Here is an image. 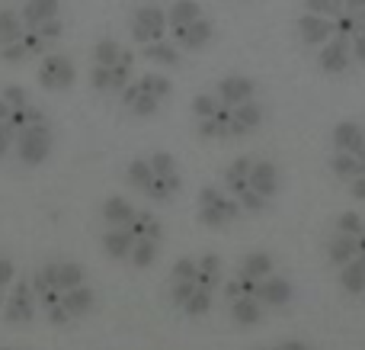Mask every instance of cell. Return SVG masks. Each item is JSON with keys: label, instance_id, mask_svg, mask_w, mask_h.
<instances>
[{"label": "cell", "instance_id": "obj_1", "mask_svg": "<svg viewBox=\"0 0 365 350\" xmlns=\"http://www.w3.org/2000/svg\"><path fill=\"white\" fill-rule=\"evenodd\" d=\"M38 312L36 293H32L29 280H16L4 299V321L6 325H29Z\"/></svg>", "mask_w": 365, "mask_h": 350}, {"label": "cell", "instance_id": "obj_2", "mask_svg": "<svg viewBox=\"0 0 365 350\" xmlns=\"http://www.w3.org/2000/svg\"><path fill=\"white\" fill-rule=\"evenodd\" d=\"M170 29L167 26V13L160 6H138L132 16V36L135 42L145 49L151 42H164V32Z\"/></svg>", "mask_w": 365, "mask_h": 350}, {"label": "cell", "instance_id": "obj_3", "mask_svg": "<svg viewBox=\"0 0 365 350\" xmlns=\"http://www.w3.org/2000/svg\"><path fill=\"white\" fill-rule=\"evenodd\" d=\"M16 151H19V161L23 164H42L51 151V129L48 122L42 126H29L16 135Z\"/></svg>", "mask_w": 365, "mask_h": 350}, {"label": "cell", "instance_id": "obj_4", "mask_svg": "<svg viewBox=\"0 0 365 350\" xmlns=\"http://www.w3.org/2000/svg\"><path fill=\"white\" fill-rule=\"evenodd\" d=\"M38 84L45 90H68L74 84V64L64 55H45L38 64Z\"/></svg>", "mask_w": 365, "mask_h": 350}, {"label": "cell", "instance_id": "obj_5", "mask_svg": "<svg viewBox=\"0 0 365 350\" xmlns=\"http://www.w3.org/2000/svg\"><path fill=\"white\" fill-rule=\"evenodd\" d=\"M253 94H257V84H253L250 77L231 74V77H221V81H218V94H215V96H218L221 106L234 109V106H240V103H250Z\"/></svg>", "mask_w": 365, "mask_h": 350}, {"label": "cell", "instance_id": "obj_6", "mask_svg": "<svg viewBox=\"0 0 365 350\" xmlns=\"http://www.w3.org/2000/svg\"><path fill=\"white\" fill-rule=\"evenodd\" d=\"M334 148L343 154H353V158L365 161V129L353 119H343L334 126Z\"/></svg>", "mask_w": 365, "mask_h": 350}, {"label": "cell", "instance_id": "obj_7", "mask_svg": "<svg viewBox=\"0 0 365 350\" xmlns=\"http://www.w3.org/2000/svg\"><path fill=\"white\" fill-rule=\"evenodd\" d=\"M257 302L263 309H282L292 302V283L285 276H266L257 283Z\"/></svg>", "mask_w": 365, "mask_h": 350}, {"label": "cell", "instance_id": "obj_8", "mask_svg": "<svg viewBox=\"0 0 365 350\" xmlns=\"http://www.w3.org/2000/svg\"><path fill=\"white\" fill-rule=\"evenodd\" d=\"M247 190L259 193L263 199H272L279 193V167L272 161H253V171L247 177Z\"/></svg>", "mask_w": 365, "mask_h": 350}, {"label": "cell", "instance_id": "obj_9", "mask_svg": "<svg viewBox=\"0 0 365 350\" xmlns=\"http://www.w3.org/2000/svg\"><path fill=\"white\" fill-rule=\"evenodd\" d=\"M317 64L327 74H343L349 64V42L346 36H334L327 45H321V55H317Z\"/></svg>", "mask_w": 365, "mask_h": 350}, {"label": "cell", "instance_id": "obj_10", "mask_svg": "<svg viewBox=\"0 0 365 350\" xmlns=\"http://www.w3.org/2000/svg\"><path fill=\"white\" fill-rule=\"evenodd\" d=\"M173 39H177L180 49L199 51V49H205V45L215 39V23L202 16V19H195L192 26H186V29H173Z\"/></svg>", "mask_w": 365, "mask_h": 350}, {"label": "cell", "instance_id": "obj_11", "mask_svg": "<svg viewBox=\"0 0 365 350\" xmlns=\"http://www.w3.org/2000/svg\"><path fill=\"white\" fill-rule=\"evenodd\" d=\"M298 32H302V42H308V45H327L330 39L336 36V26H334V19H327V16L304 13V16L298 19Z\"/></svg>", "mask_w": 365, "mask_h": 350}, {"label": "cell", "instance_id": "obj_12", "mask_svg": "<svg viewBox=\"0 0 365 350\" xmlns=\"http://www.w3.org/2000/svg\"><path fill=\"white\" fill-rule=\"evenodd\" d=\"M263 122V106H259L257 100L250 103H240V106L231 109V126H227V139H234V135H247L253 132V129Z\"/></svg>", "mask_w": 365, "mask_h": 350}, {"label": "cell", "instance_id": "obj_13", "mask_svg": "<svg viewBox=\"0 0 365 350\" xmlns=\"http://www.w3.org/2000/svg\"><path fill=\"white\" fill-rule=\"evenodd\" d=\"M58 10H61V0H26L19 19L26 29H38L48 19H58Z\"/></svg>", "mask_w": 365, "mask_h": 350}, {"label": "cell", "instance_id": "obj_14", "mask_svg": "<svg viewBox=\"0 0 365 350\" xmlns=\"http://www.w3.org/2000/svg\"><path fill=\"white\" fill-rule=\"evenodd\" d=\"M135 244H138V238L128 229H106V235H103V251H106L113 261H128Z\"/></svg>", "mask_w": 365, "mask_h": 350}, {"label": "cell", "instance_id": "obj_15", "mask_svg": "<svg viewBox=\"0 0 365 350\" xmlns=\"http://www.w3.org/2000/svg\"><path fill=\"white\" fill-rule=\"evenodd\" d=\"M135 216H138V209H135L125 196H109L106 203H103V219H106L109 229H128Z\"/></svg>", "mask_w": 365, "mask_h": 350}, {"label": "cell", "instance_id": "obj_16", "mask_svg": "<svg viewBox=\"0 0 365 350\" xmlns=\"http://www.w3.org/2000/svg\"><path fill=\"white\" fill-rule=\"evenodd\" d=\"M148 164H151V174H154V177L164 180V184L170 186V193L177 196L180 186H182V180H180V171H177V161H173V154H167V151H154L151 158H148Z\"/></svg>", "mask_w": 365, "mask_h": 350}, {"label": "cell", "instance_id": "obj_17", "mask_svg": "<svg viewBox=\"0 0 365 350\" xmlns=\"http://www.w3.org/2000/svg\"><path fill=\"white\" fill-rule=\"evenodd\" d=\"M266 276H272V257L266 254V251H253V254H247L244 261H240L237 267V280H266Z\"/></svg>", "mask_w": 365, "mask_h": 350}, {"label": "cell", "instance_id": "obj_18", "mask_svg": "<svg viewBox=\"0 0 365 350\" xmlns=\"http://www.w3.org/2000/svg\"><path fill=\"white\" fill-rule=\"evenodd\" d=\"M231 319L237 328H253L263 321V306L257 302V296H240L237 302H231Z\"/></svg>", "mask_w": 365, "mask_h": 350}, {"label": "cell", "instance_id": "obj_19", "mask_svg": "<svg viewBox=\"0 0 365 350\" xmlns=\"http://www.w3.org/2000/svg\"><path fill=\"white\" fill-rule=\"evenodd\" d=\"M327 257H330V264H336V267H346L349 261L359 257V238H349V235H340V231H336V238H330Z\"/></svg>", "mask_w": 365, "mask_h": 350}, {"label": "cell", "instance_id": "obj_20", "mask_svg": "<svg viewBox=\"0 0 365 350\" xmlns=\"http://www.w3.org/2000/svg\"><path fill=\"white\" fill-rule=\"evenodd\" d=\"M195 19H202V6L195 0H177V4L167 10V26L170 29H186Z\"/></svg>", "mask_w": 365, "mask_h": 350}, {"label": "cell", "instance_id": "obj_21", "mask_svg": "<svg viewBox=\"0 0 365 350\" xmlns=\"http://www.w3.org/2000/svg\"><path fill=\"white\" fill-rule=\"evenodd\" d=\"M340 286L346 289L349 296L365 293V257H356L346 267H340Z\"/></svg>", "mask_w": 365, "mask_h": 350}, {"label": "cell", "instance_id": "obj_22", "mask_svg": "<svg viewBox=\"0 0 365 350\" xmlns=\"http://www.w3.org/2000/svg\"><path fill=\"white\" fill-rule=\"evenodd\" d=\"M23 32H26V26H23V19H19V13L4 6V10H0V49L13 45V42H23Z\"/></svg>", "mask_w": 365, "mask_h": 350}, {"label": "cell", "instance_id": "obj_23", "mask_svg": "<svg viewBox=\"0 0 365 350\" xmlns=\"http://www.w3.org/2000/svg\"><path fill=\"white\" fill-rule=\"evenodd\" d=\"M128 231H132L135 238H148V241H158V244H160V238H164V225H160L151 212H141V209H138V216L132 219Z\"/></svg>", "mask_w": 365, "mask_h": 350}, {"label": "cell", "instance_id": "obj_24", "mask_svg": "<svg viewBox=\"0 0 365 350\" xmlns=\"http://www.w3.org/2000/svg\"><path fill=\"white\" fill-rule=\"evenodd\" d=\"M145 58L148 61H158V64H167V68H173V64H180V49L173 42H151V45H145Z\"/></svg>", "mask_w": 365, "mask_h": 350}, {"label": "cell", "instance_id": "obj_25", "mask_svg": "<svg viewBox=\"0 0 365 350\" xmlns=\"http://www.w3.org/2000/svg\"><path fill=\"white\" fill-rule=\"evenodd\" d=\"M42 122H45V113H42L38 106H32V103H29V106H23V109H13L10 119H6V126H10L13 132L19 135L23 129H29V126H42Z\"/></svg>", "mask_w": 365, "mask_h": 350}, {"label": "cell", "instance_id": "obj_26", "mask_svg": "<svg viewBox=\"0 0 365 350\" xmlns=\"http://www.w3.org/2000/svg\"><path fill=\"white\" fill-rule=\"evenodd\" d=\"M330 171H334L340 180H356V177H362V161L353 158V154L334 151V158H330Z\"/></svg>", "mask_w": 365, "mask_h": 350}, {"label": "cell", "instance_id": "obj_27", "mask_svg": "<svg viewBox=\"0 0 365 350\" xmlns=\"http://www.w3.org/2000/svg\"><path fill=\"white\" fill-rule=\"evenodd\" d=\"M119 55H122V45L115 39H100L93 45V64H100V68H113L119 61Z\"/></svg>", "mask_w": 365, "mask_h": 350}, {"label": "cell", "instance_id": "obj_28", "mask_svg": "<svg viewBox=\"0 0 365 350\" xmlns=\"http://www.w3.org/2000/svg\"><path fill=\"white\" fill-rule=\"evenodd\" d=\"M138 87H141V94L154 96V100H164V96H170L173 84L164 74H145V77H138Z\"/></svg>", "mask_w": 365, "mask_h": 350}, {"label": "cell", "instance_id": "obj_29", "mask_svg": "<svg viewBox=\"0 0 365 350\" xmlns=\"http://www.w3.org/2000/svg\"><path fill=\"white\" fill-rule=\"evenodd\" d=\"M128 261H132L138 270L151 267V264L158 261V241H148V238H138V244H135V251H132V257H128Z\"/></svg>", "mask_w": 365, "mask_h": 350}, {"label": "cell", "instance_id": "obj_30", "mask_svg": "<svg viewBox=\"0 0 365 350\" xmlns=\"http://www.w3.org/2000/svg\"><path fill=\"white\" fill-rule=\"evenodd\" d=\"M128 184H132L135 190H141V193H145L148 186L154 184L151 164H148V161H132V164H128Z\"/></svg>", "mask_w": 365, "mask_h": 350}, {"label": "cell", "instance_id": "obj_31", "mask_svg": "<svg viewBox=\"0 0 365 350\" xmlns=\"http://www.w3.org/2000/svg\"><path fill=\"white\" fill-rule=\"evenodd\" d=\"M208 309H212V293H208V289H195V293L189 296V302L182 306V312H186L189 319H202Z\"/></svg>", "mask_w": 365, "mask_h": 350}, {"label": "cell", "instance_id": "obj_32", "mask_svg": "<svg viewBox=\"0 0 365 350\" xmlns=\"http://www.w3.org/2000/svg\"><path fill=\"white\" fill-rule=\"evenodd\" d=\"M195 276H199V264L192 257H180L170 270V283H195Z\"/></svg>", "mask_w": 365, "mask_h": 350}, {"label": "cell", "instance_id": "obj_33", "mask_svg": "<svg viewBox=\"0 0 365 350\" xmlns=\"http://www.w3.org/2000/svg\"><path fill=\"white\" fill-rule=\"evenodd\" d=\"M336 231L340 235H349V238H362L365 235V219H359L356 212H343L336 219Z\"/></svg>", "mask_w": 365, "mask_h": 350}, {"label": "cell", "instance_id": "obj_34", "mask_svg": "<svg viewBox=\"0 0 365 350\" xmlns=\"http://www.w3.org/2000/svg\"><path fill=\"white\" fill-rule=\"evenodd\" d=\"M221 109V103H218V96L215 94H199L192 100V113L199 116V119H215V113Z\"/></svg>", "mask_w": 365, "mask_h": 350}, {"label": "cell", "instance_id": "obj_35", "mask_svg": "<svg viewBox=\"0 0 365 350\" xmlns=\"http://www.w3.org/2000/svg\"><path fill=\"white\" fill-rule=\"evenodd\" d=\"M304 6H308V13H314V16H340L343 13V0H304Z\"/></svg>", "mask_w": 365, "mask_h": 350}, {"label": "cell", "instance_id": "obj_36", "mask_svg": "<svg viewBox=\"0 0 365 350\" xmlns=\"http://www.w3.org/2000/svg\"><path fill=\"white\" fill-rule=\"evenodd\" d=\"M253 161H257V158H250V154H244V158H237L231 167H227L225 180H227V184H231V180H247V177H250V171H253Z\"/></svg>", "mask_w": 365, "mask_h": 350}, {"label": "cell", "instance_id": "obj_37", "mask_svg": "<svg viewBox=\"0 0 365 350\" xmlns=\"http://www.w3.org/2000/svg\"><path fill=\"white\" fill-rule=\"evenodd\" d=\"M23 49L29 51V58L32 55H45V51H48V42H45V39L38 36L36 29H26L23 32Z\"/></svg>", "mask_w": 365, "mask_h": 350}, {"label": "cell", "instance_id": "obj_38", "mask_svg": "<svg viewBox=\"0 0 365 350\" xmlns=\"http://www.w3.org/2000/svg\"><path fill=\"white\" fill-rule=\"evenodd\" d=\"M0 100H4L10 109H23V106H29V90H23V87H6Z\"/></svg>", "mask_w": 365, "mask_h": 350}, {"label": "cell", "instance_id": "obj_39", "mask_svg": "<svg viewBox=\"0 0 365 350\" xmlns=\"http://www.w3.org/2000/svg\"><path fill=\"white\" fill-rule=\"evenodd\" d=\"M195 289H199V286H195V283H170V302H173V306H186V302H189V296H192L195 293Z\"/></svg>", "mask_w": 365, "mask_h": 350}, {"label": "cell", "instance_id": "obj_40", "mask_svg": "<svg viewBox=\"0 0 365 350\" xmlns=\"http://www.w3.org/2000/svg\"><path fill=\"white\" fill-rule=\"evenodd\" d=\"M237 203H240V209H244V212H263V209H266V199L259 196V193H253V190H244V193H240Z\"/></svg>", "mask_w": 365, "mask_h": 350}, {"label": "cell", "instance_id": "obj_41", "mask_svg": "<svg viewBox=\"0 0 365 350\" xmlns=\"http://www.w3.org/2000/svg\"><path fill=\"white\" fill-rule=\"evenodd\" d=\"M199 222L205 225V229H225L227 216L221 212V206H218V209H199Z\"/></svg>", "mask_w": 365, "mask_h": 350}, {"label": "cell", "instance_id": "obj_42", "mask_svg": "<svg viewBox=\"0 0 365 350\" xmlns=\"http://www.w3.org/2000/svg\"><path fill=\"white\" fill-rule=\"evenodd\" d=\"M90 84H93L96 90H113V71L109 68H100V64H93V71H90Z\"/></svg>", "mask_w": 365, "mask_h": 350}, {"label": "cell", "instance_id": "obj_43", "mask_svg": "<svg viewBox=\"0 0 365 350\" xmlns=\"http://www.w3.org/2000/svg\"><path fill=\"white\" fill-rule=\"evenodd\" d=\"M195 264H199V274L202 276H215V280L221 276V257L218 254H202Z\"/></svg>", "mask_w": 365, "mask_h": 350}, {"label": "cell", "instance_id": "obj_44", "mask_svg": "<svg viewBox=\"0 0 365 350\" xmlns=\"http://www.w3.org/2000/svg\"><path fill=\"white\" fill-rule=\"evenodd\" d=\"M145 196H148V199H154V203H170V199H173V193H170V186H167L164 180H158V177H154V184L145 190Z\"/></svg>", "mask_w": 365, "mask_h": 350}, {"label": "cell", "instance_id": "obj_45", "mask_svg": "<svg viewBox=\"0 0 365 350\" xmlns=\"http://www.w3.org/2000/svg\"><path fill=\"white\" fill-rule=\"evenodd\" d=\"M221 199H225V193L215 190V186H202L199 193V209H218Z\"/></svg>", "mask_w": 365, "mask_h": 350}, {"label": "cell", "instance_id": "obj_46", "mask_svg": "<svg viewBox=\"0 0 365 350\" xmlns=\"http://www.w3.org/2000/svg\"><path fill=\"white\" fill-rule=\"evenodd\" d=\"M0 58H4L6 64H19L29 58V51L23 49V42H13V45H4V49H0Z\"/></svg>", "mask_w": 365, "mask_h": 350}, {"label": "cell", "instance_id": "obj_47", "mask_svg": "<svg viewBox=\"0 0 365 350\" xmlns=\"http://www.w3.org/2000/svg\"><path fill=\"white\" fill-rule=\"evenodd\" d=\"M158 106H160V100H154V96L141 94L138 100L132 103V113H135V116H154V113H158Z\"/></svg>", "mask_w": 365, "mask_h": 350}, {"label": "cell", "instance_id": "obj_48", "mask_svg": "<svg viewBox=\"0 0 365 350\" xmlns=\"http://www.w3.org/2000/svg\"><path fill=\"white\" fill-rule=\"evenodd\" d=\"M13 283H16V267H13V261H10V257H4V254H0V286H4V289H10Z\"/></svg>", "mask_w": 365, "mask_h": 350}, {"label": "cell", "instance_id": "obj_49", "mask_svg": "<svg viewBox=\"0 0 365 350\" xmlns=\"http://www.w3.org/2000/svg\"><path fill=\"white\" fill-rule=\"evenodd\" d=\"M36 32L45 39V42H55V39L64 32V23H61V19H48V23H42Z\"/></svg>", "mask_w": 365, "mask_h": 350}, {"label": "cell", "instance_id": "obj_50", "mask_svg": "<svg viewBox=\"0 0 365 350\" xmlns=\"http://www.w3.org/2000/svg\"><path fill=\"white\" fill-rule=\"evenodd\" d=\"M199 135L202 139H227V132L215 119H199Z\"/></svg>", "mask_w": 365, "mask_h": 350}, {"label": "cell", "instance_id": "obj_51", "mask_svg": "<svg viewBox=\"0 0 365 350\" xmlns=\"http://www.w3.org/2000/svg\"><path fill=\"white\" fill-rule=\"evenodd\" d=\"M16 141V132H13L6 122H0V158H4L6 151H10V145Z\"/></svg>", "mask_w": 365, "mask_h": 350}, {"label": "cell", "instance_id": "obj_52", "mask_svg": "<svg viewBox=\"0 0 365 350\" xmlns=\"http://www.w3.org/2000/svg\"><path fill=\"white\" fill-rule=\"evenodd\" d=\"M349 51H353L356 61L365 64V36H359V32H356V39H353V45H349Z\"/></svg>", "mask_w": 365, "mask_h": 350}, {"label": "cell", "instance_id": "obj_53", "mask_svg": "<svg viewBox=\"0 0 365 350\" xmlns=\"http://www.w3.org/2000/svg\"><path fill=\"white\" fill-rule=\"evenodd\" d=\"M138 96H141V87H138V81H132V84H128L125 90H122V103H125V106H132V103L138 100Z\"/></svg>", "mask_w": 365, "mask_h": 350}, {"label": "cell", "instance_id": "obj_54", "mask_svg": "<svg viewBox=\"0 0 365 350\" xmlns=\"http://www.w3.org/2000/svg\"><path fill=\"white\" fill-rule=\"evenodd\" d=\"M225 296H227L231 302H237L240 296H244V286H240V280H231V283H227V286H225Z\"/></svg>", "mask_w": 365, "mask_h": 350}, {"label": "cell", "instance_id": "obj_55", "mask_svg": "<svg viewBox=\"0 0 365 350\" xmlns=\"http://www.w3.org/2000/svg\"><path fill=\"white\" fill-rule=\"evenodd\" d=\"M353 196H356V199H365V174L353 180Z\"/></svg>", "mask_w": 365, "mask_h": 350}, {"label": "cell", "instance_id": "obj_56", "mask_svg": "<svg viewBox=\"0 0 365 350\" xmlns=\"http://www.w3.org/2000/svg\"><path fill=\"white\" fill-rule=\"evenodd\" d=\"M276 350H308V347H304L302 341H282V344H279Z\"/></svg>", "mask_w": 365, "mask_h": 350}, {"label": "cell", "instance_id": "obj_57", "mask_svg": "<svg viewBox=\"0 0 365 350\" xmlns=\"http://www.w3.org/2000/svg\"><path fill=\"white\" fill-rule=\"evenodd\" d=\"M10 113H13V109H10V106H6V103H4V100H0V122H6V119H10Z\"/></svg>", "mask_w": 365, "mask_h": 350}, {"label": "cell", "instance_id": "obj_58", "mask_svg": "<svg viewBox=\"0 0 365 350\" xmlns=\"http://www.w3.org/2000/svg\"><path fill=\"white\" fill-rule=\"evenodd\" d=\"M343 4H346L349 10H362V6H365V0H343Z\"/></svg>", "mask_w": 365, "mask_h": 350}, {"label": "cell", "instance_id": "obj_59", "mask_svg": "<svg viewBox=\"0 0 365 350\" xmlns=\"http://www.w3.org/2000/svg\"><path fill=\"white\" fill-rule=\"evenodd\" d=\"M6 293H10V289H4V286H0V309H4V299H6Z\"/></svg>", "mask_w": 365, "mask_h": 350}, {"label": "cell", "instance_id": "obj_60", "mask_svg": "<svg viewBox=\"0 0 365 350\" xmlns=\"http://www.w3.org/2000/svg\"><path fill=\"white\" fill-rule=\"evenodd\" d=\"M359 257H365V235L359 238Z\"/></svg>", "mask_w": 365, "mask_h": 350}, {"label": "cell", "instance_id": "obj_61", "mask_svg": "<svg viewBox=\"0 0 365 350\" xmlns=\"http://www.w3.org/2000/svg\"><path fill=\"white\" fill-rule=\"evenodd\" d=\"M356 32H359V36H365V19H359V26H356Z\"/></svg>", "mask_w": 365, "mask_h": 350}, {"label": "cell", "instance_id": "obj_62", "mask_svg": "<svg viewBox=\"0 0 365 350\" xmlns=\"http://www.w3.org/2000/svg\"><path fill=\"white\" fill-rule=\"evenodd\" d=\"M0 350H32V347H0Z\"/></svg>", "mask_w": 365, "mask_h": 350}]
</instances>
